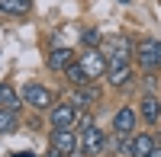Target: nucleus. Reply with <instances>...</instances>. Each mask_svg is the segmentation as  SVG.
Segmentation results:
<instances>
[{
	"mask_svg": "<svg viewBox=\"0 0 161 157\" xmlns=\"http://www.w3.org/2000/svg\"><path fill=\"white\" fill-rule=\"evenodd\" d=\"M132 58L139 61V68L145 74H152L155 68H161V38H145V42H139Z\"/></svg>",
	"mask_w": 161,
	"mask_h": 157,
	"instance_id": "obj_1",
	"label": "nucleus"
},
{
	"mask_svg": "<svg viewBox=\"0 0 161 157\" xmlns=\"http://www.w3.org/2000/svg\"><path fill=\"white\" fill-rule=\"evenodd\" d=\"M77 138H80L77 151L84 154V157H100V154H103V148H106V135L100 132L97 125H87V128H80V132H77Z\"/></svg>",
	"mask_w": 161,
	"mask_h": 157,
	"instance_id": "obj_2",
	"label": "nucleus"
},
{
	"mask_svg": "<svg viewBox=\"0 0 161 157\" xmlns=\"http://www.w3.org/2000/svg\"><path fill=\"white\" fill-rule=\"evenodd\" d=\"M77 64L84 68V74H87V80L93 84V80H100V77L106 74V55L100 48H87L84 55L77 58Z\"/></svg>",
	"mask_w": 161,
	"mask_h": 157,
	"instance_id": "obj_3",
	"label": "nucleus"
},
{
	"mask_svg": "<svg viewBox=\"0 0 161 157\" xmlns=\"http://www.w3.org/2000/svg\"><path fill=\"white\" fill-rule=\"evenodd\" d=\"M23 103H29L32 109H52L55 106V93L45 84H26L23 87Z\"/></svg>",
	"mask_w": 161,
	"mask_h": 157,
	"instance_id": "obj_4",
	"label": "nucleus"
},
{
	"mask_svg": "<svg viewBox=\"0 0 161 157\" xmlns=\"http://www.w3.org/2000/svg\"><path fill=\"white\" fill-rule=\"evenodd\" d=\"M48 141H52V148H55L61 157H74V151H77V144H80V138H77L74 128H55Z\"/></svg>",
	"mask_w": 161,
	"mask_h": 157,
	"instance_id": "obj_5",
	"label": "nucleus"
},
{
	"mask_svg": "<svg viewBox=\"0 0 161 157\" xmlns=\"http://www.w3.org/2000/svg\"><path fill=\"white\" fill-rule=\"evenodd\" d=\"M106 84H110L113 90H123L132 84V68H129V61H106Z\"/></svg>",
	"mask_w": 161,
	"mask_h": 157,
	"instance_id": "obj_6",
	"label": "nucleus"
},
{
	"mask_svg": "<svg viewBox=\"0 0 161 157\" xmlns=\"http://www.w3.org/2000/svg\"><path fill=\"white\" fill-rule=\"evenodd\" d=\"M48 122H52V128H74L77 125V109L71 103H55V106L48 109Z\"/></svg>",
	"mask_w": 161,
	"mask_h": 157,
	"instance_id": "obj_7",
	"label": "nucleus"
},
{
	"mask_svg": "<svg viewBox=\"0 0 161 157\" xmlns=\"http://www.w3.org/2000/svg\"><path fill=\"white\" fill-rule=\"evenodd\" d=\"M106 61H129L132 55H136V45L129 42V38L123 35H113V38H106Z\"/></svg>",
	"mask_w": 161,
	"mask_h": 157,
	"instance_id": "obj_8",
	"label": "nucleus"
},
{
	"mask_svg": "<svg viewBox=\"0 0 161 157\" xmlns=\"http://www.w3.org/2000/svg\"><path fill=\"white\" fill-rule=\"evenodd\" d=\"M152 151H155L152 132H139V135H132L126 144H123V154H129V157H148Z\"/></svg>",
	"mask_w": 161,
	"mask_h": 157,
	"instance_id": "obj_9",
	"label": "nucleus"
},
{
	"mask_svg": "<svg viewBox=\"0 0 161 157\" xmlns=\"http://www.w3.org/2000/svg\"><path fill=\"white\" fill-rule=\"evenodd\" d=\"M136 122H139V112L129 109V106H123V109H116V115H113V132L123 135V138H132V128H136Z\"/></svg>",
	"mask_w": 161,
	"mask_h": 157,
	"instance_id": "obj_10",
	"label": "nucleus"
},
{
	"mask_svg": "<svg viewBox=\"0 0 161 157\" xmlns=\"http://www.w3.org/2000/svg\"><path fill=\"white\" fill-rule=\"evenodd\" d=\"M74 61V48H52L48 51V71H64L68 64Z\"/></svg>",
	"mask_w": 161,
	"mask_h": 157,
	"instance_id": "obj_11",
	"label": "nucleus"
},
{
	"mask_svg": "<svg viewBox=\"0 0 161 157\" xmlns=\"http://www.w3.org/2000/svg\"><path fill=\"white\" fill-rule=\"evenodd\" d=\"M139 115H142L148 125L161 119V103H158V96H155V93H145V96H142V109H139Z\"/></svg>",
	"mask_w": 161,
	"mask_h": 157,
	"instance_id": "obj_12",
	"label": "nucleus"
},
{
	"mask_svg": "<svg viewBox=\"0 0 161 157\" xmlns=\"http://www.w3.org/2000/svg\"><path fill=\"white\" fill-rule=\"evenodd\" d=\"M23 106V96L13 90V84H0V109H10V112H16Z\"/></svg>",
	"mask_w": 161,
	"mask_h": 157,
	"instance_id": "obj_13",
	"label": "nucleus"
},
{
	"mask_svg": "<svg viewBox=\"0 0 161 157\" xmlns=\"http://www.w3.org/2000/svg\"><path fill=\"white\" fill-rule=\"evenodd\" d=\"M93 99H97V90H93V87H74V93H71V99H68V103L80 112V109H87Z\"/></svg>",
	"mask_w": 161,
	"mask_h": 157,
	"instance_id": "obj_14",
	"label": "nucleus"
},
{
	"mask_svg": "<svg viewBox=\"0 0 161 157\" xmlns=\"http://www.w3.org/2000/svg\"><path fill=\"white\" fill-rule=\"evenodd\" d=\"M61 74L68 77V84H71V87H90V80H87V74H84V68H80L77 61H71V64H68V68H64Z\"/></svg>",
	"mask_w": 161,
	"mask_h": 157,
	"instance_id": "obj_15",
	"label": "nucleus"
},
{
	"mask_svg": "<svg viewBox=\"0 0 161 157\" xmlns=\"http://www.w3.org/2000/svg\"><path fill=\"white\" fill-rule=\"evenodd\" d=\"M29 10H32V0H0V13H7V16H23Z\"/></svg>",
	"mask_w": 161,
	"mask_h": 157,
	"instance_id": "obj_16",
	"label": "nucleus"
},
{
	"mask_svg": "<svg viewBox=\"0 0 161 157\" xmlns=\"http://www.w3.org/2000/svg\"><path fill=\"white\" fill-rule=\"evenodd\" d=\"M16 132V112L0 109V135H13Z\"/></svg>",
	"mask_w": 161,
	"mask_h": 157,
	"instance_id": "obj_17",
	"label": "nucleus"
},
{
	"mask_svg": "<svg viewBox=\"0 0 161 157\" xmlns=\"http://www.w3.org/2000/svg\"><path fill=\"white\" fill-rule=\"evenodd\" d=\"M100 42H103V38H100L97 29H87V32H84V45H87V48H100Z\"/></svg>",
	"mask_w": 161,
	"mask_h": 157,
	"instance_id": "obj_18",
	"label": "nucleus"
},
{
	"mask_svg": "<svg viewBox=\"0 0 161 157\" xmlns=\"http://www.w3.org/2000/svg\"><path fill=\"white\" fill-rule=\"evenodd\" d=\"M10 157H36V154H32V151H13Z\"/></svg>",
	"mask_w": 161,
	"mask_h": 157,
	"instance_id": "obj_19",
	"label": "nucleus"
},
{
	"mask_svg": "<svg viewBox=\"0 0 161 157\" xmlns=\"http://www.w3.org/2000/svg\"><path fill=\"white\" fill-rule=\"evenodd\" d=\"M148 157H161V148H158V144H155V151H152V154H148Z\"/></svg>",
	"mask_w": 161,
	"mask_h": 157,
	"instance_id": "obj_20",
	"label": "nucleus"
},
{
	"mask_svg": "<svg viewBox=\"0 0 161 157\" xmlns=\"http://www.w3.org/2000/svg\"><path fill=\"white\" fill-rule=\"evenodd\" d=\"M45 157H61V154H58V151H55V148H52V154H45Z\"/></svg>",
	"mask_w": 161,
	"mask_h": 157,
	"instance_id": "obj_21",
	"label": "nucleus"
},
{
	"mask_svg": "<svg viewBox=\"0 0 161 157\" xmlns=\"http://www.w3.org/2000/svg\"><path fill=\"white\" fill-rule=\"evenodd\" d=\"M116 3H129V0H116Z\"/></svg>",
	"mask_w": 161,
	"mask_h": 157,
	"instance_id": "obj_22",
	"label": "nucleus"
}]
</instances>
